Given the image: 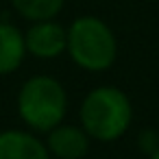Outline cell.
Masks as SVG:
<instances>
[{"label":"cell","mask_w":159,"mask_h":159,"mask_svg":"<svg viewBox=\"0 0 159 159\" xmlns=\"http://www.w3.org/2000/svg\"><path fill=\"white\" fill-rule=\"evenodd\" d=\"M68 92L48 74L26 79L18 92V116L33 133H48L66 120Z\"/></svg>","instance_id":"cell-2"},{"label":"cell","mask_w":159,"mask_h":159,"mask_svg":"<svg viewBox=\"0 0 159 159\" xmlns=\"http://www.w3.org/2000/svg\"><path fill=\"white\" fill-rule=\"evenodd\" d=\"M137 146H139V150H142V152L152 155V152L159 148V133H157V131H152V129L142 131V133L137 135Z\"/></svg>","instance_id":"cell-9"},{"label":"cell","mask_w":159,"mask_h":159,"mask_svg":"<svg viewBox=\"0 0 159 159\" xmlns=\"http://www.w3.org/2000/svg\"><path fill=\"white\" fill-rule=\"evenodd\" d=\"M79 120L92 139L102 144L116 142L133 122L131 98L116 85H98L85 94L79 109Z\"/></svg>","instance_id":"cell-1"},{"label":"cell","mask_w":159,"mask_h":159,"mask_svg":"<svg viewBox=\"0 0 159 159\" xmlns=\"http://www.w3.org/2000/svg\"><path fill=\"white\" fill-rule=\"evenodd\" d=\"M66 5V0H11L13 11L29 20V22H42V20H55Z\"/></svg>","instance_id":"cell-8"},{"label":"cell","mask_w":159,"mask_h":159,"mask_svg":"<svg viewBox=\"0 0 159 159\" xmlns=\"http://www.w3.org/2000/svg\"><path fill=\"white\" fill-rule=\"evenodd\" d=\"M92 137L79 124H57L46 133V148L55 159H83L89 152Z\"/></svg>","instance_id":"cell-5"},{"label":"cell","mask_w":159,"mask_h":159,"mask_svg":"<svg viewBox=\"0 0 159 159\" xmlns=\"http://www.w3.org/2000/svg\"><path fill=\"white\" fill-rule=\"evenodd\" d=\"M24 44L26 55H33L35 59H57L66 52L68 29L57 20L31 22V26L24 31Z\"/></svg>","instance_id":"cell-4"},{"label":"cell","mask_w":159,"mask_h":159,"mask_svg":"<svg viewBox=\"0 0 159 159\" xmlns=\"http://www.w3.org/2000/svg\"><path fill=\"white\" fill-rule=\"evenodd\" d=\"M24 59H26L24 33L11 22H0V76L20 70Z\"/></svg>","instance_id":"cell-7"},{"label":"cell","mask_w":159,"mask_h":159,"mask_svg":"<svg viewBox=\"0 0 159 159\" xmlns=\"http://www.w3.org/2000/svg\"><path fill=\"white\" fill-rule=\"evenodd\" d=\"M66 52L81 70L105 72L116 63L118 39L105 20L96 16H79L68 26Z\"/></svg>","instance_id":"cell-3"},{"label":"cell","mask_w":159,"mask_h":159,"mask_svg":"<svg viewBox=\"0 0 159 159\" xmlns=\"http://www.w3.org/2000/svg\"><path fill=\"white\" fill-rule=\"evenodd\" d=\"M0 159H52L46 142L33 131L7 129L0 131Z\"/></svg>","instance_id":"cell-6"},{"label":"cell","mask_w":159,"mask_h":159,"mask_svg":"<svg viewBox=\"0 0 159 159\" xmlns=\"http://www.w3.org/2000/svg\"><path fill=\"white\" fill-rule=\"evenodd\" d=\"M148 159H159V148H157L152 155H148Z\"/></svg>","instance_id":"cell-10"}]
</instances>
